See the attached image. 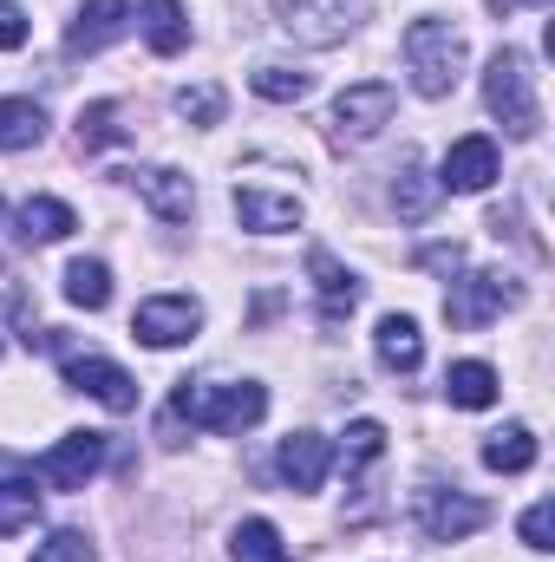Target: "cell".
Listing matches in <instances>:
<instances>
[{
  "mask_svg": "<svg viewBox=\"0 0 555 562\" xmlns=\"http://www.w3.org/2000/svg\"><path fill=\"white\" fill-rule=\"evenodd\" d=\"M269 413V386L256 380H177L170 393V419H163V445L177 438V425H203V431H249V425Z\"/></svg>",
  "mask_w": 555,
  "mask_h": 562,
  "instance_id": "6da1fadb",
  "label": "cell"
},
{
  "mask_svg": "<svg viewBox=\"0 0 555 562\" xmlns=\"http://www.w3.org/2000/svg\"><path fill=\"white\" fill-rule=\"evenodd\" d=\"M484 105H490V119L510 132V138H536L543 132V105H536V72H530V59L523 53H497L490 59V72H484Z\"/></svg>",
  "mask_w": 555,
  "mask_h": 562,
  "instance_id": "7a4b0ae2",
  "label": "cell"
},
{
  "mask_svg": "<svg viewBox=\"0 0 555 562\" xmlns=\"http://www.w3.org/2000/svg\"><path fill=\"white\" fill-rule=\"evenodd\" d=\"M406 66H412L418 99H444L464 72V33L451 20H412L406 26Z\"/></svg>",
  "mask_w": 555,
  "mask_h": 562,
  "instance_id": "3957f363",
  "label": "cell"
},
{
  "mask_svg": "<svg viewBox=\"0 0 555 562\" xmlns=\"http://www.w3.org/2000/svg\"><path fill=\"white\" fill-rule=\"evenodd\" d=\"M373 0H275L281 33L307 40V46H340L360 20H366Z\"/></svg>",
  "mask_w": 555,
  "mask_h": 562,
  "instance_id": "277c9868",
  "label": "cell"
},
{
  "mask_svg": "<svg viewBox=\"0 0 555 562\" xmlns=\"http://www.w3.org/2000/svg\"><path fill=\"white\" fill-rule=\"evenodd\" d=\"M523 301V288L510 276H490V269H477V276H464V281H451V294H444V321L451 327H484V321H497L503 307H517Z\"/></svg>",
  "mask_w": 555,
  "mask_h": 562,
  "instance_id": "5b68a950",
  "label": "cell"
},
{
  "mask_svg": "<svg viewBox=\"0 0 555 562\" xmlns=\"http://www.w3.org/2000/svg\"><path fill=\"white\" fill-rule=\"evenodd\" d=\"M393 105H399V92H393L386 79L347 86V92L333 99V144H366L380 125H393Z\"/></svg>",
  "mask_w": 555,
  "mask_h": 562,
  "instance_id": "8992f818",
  "label": "cell"
},
{
  "mask_svg": "<svg viewBox=\"0 0 555 562\" xmlns=\"http://www.w3.org/2000/svg\"><path fill=\"white\" fill-rule=\"evenodd\" d=\"M105 464V431H66L53 451H39V464H33V477L46 484V491H86V477Z\"/></svg>",
  "mask_w": 555,
  "mask_h": 562,
  "instance_id": "52a82bcc",
  "label": "cell"
},
{
  "mask_svg": "<svg viewBox=\"0 0 555 562\" xmlns=\"http://www.w3.org/2000/svg\"><path fill=\"white\" fill-rule=\"evenodd\" d=\"M66 386L99 400L105 413H132L138 406V380L118 367V360H99V353H66Z\"/></svg>",
  "mask_w": 555,
  "mask_h": 562,
  "instance_id": "ba28073f",
  "label": "cell"
},
{
  "mask_svg": "<svg viewBox=\"0 0 555 562\" xmlns=\"http://www.w3.org/2000/svg\"><path fill=\"white\" fill-rule=\"evenodd\" d=\"M497 177H503V157H497V144L484 138V132L457 138L444 150V164H438V190H457V196H477V190H490Z\"/></svg>",
  "mask_w": 555,
  "mask_h": 562,
  "instance_id": "9c48e42d",
  "label": "cell"
},
{
  "mask_svg": "<svg viewBox=\"0 0 555 562\" xmlns=\"http://www.w3.org/2000/svg\"><path fill=\"white\" fill-rule=\"evenodd\" d=\"M196 327H203V307L190 294H150L132 314V334H138L144 347H183Z\"/></svg>",
  "mask_w": 555,
  "mask_h": 562,
  "instance_id": "30bf717a",
  "label": "cell"
},
{
  "mask_svg": "<svg viewBox=\"0 0 555 562\" xmlns=\"http://www.w3.org/2000/svg\"><path fill=\"white\" fill-rule=\"evenodd\" d=\"M418 524H424L431 543H457V537L484 530L490 510H484L477 497H457V491H418Z\"/></svg>",
  "mask_w": 555,
  "mask_h": 562,
  "instance_id": "8fae6325",
  "label": "cell"
},
{
  "mask_svg": "<svg viewBox=\"0 0 555 562\" xmlns=\"http://www.w3.org/2000/svg\"><path fill=\"white\" fill-rule=\"evenodd\" d=\"M275 471H281L287 491H320L327 471H333V445L320 431H287L281 451H275Z\"/></svg>",
  "mask_w": 555,
  "mask_h": 562,
  "instance_id": "7c38bea8",
  "label": "cell"
},
{
  "mask_svg": "<svg viewBox=\"0 0 555 562\" xmlns=\"http://www.w3.org/2000/svg\"><path fill=\"white\" fill-rule=\"evenodd\" d=\"M125 33H132V0H86L79 20H72V33H66V53L86 59V53H105Z\"/></svg>",
  "mask_w": 555,
  "mask_h": 562,
  "instance_id": "4fadbf2b",
  "label": "cell"
},
{
  "mask_svg": "<svg viewBox=\"0 0 555 562\" xmlns=\"http://www.w3.org/2000/svg\"><path fill=\"white\" fill-rule=\"evenodd\" d=\"M307 276H314V294H320V321H327V327H340V321L360 307V276H353V269H340L327 249H314V256H307Z\"/></svg>",
  "mask_w": 555,
  "mask_h": 562,
  "instance_id": "5bb4252c",
  "label": "cell"
},
{
  "mask_svg": "<svg viewBox=\"0 0 555 562\" xmlns=\"http://www.w3.org/2000/svg\"><path fill=\"white\" fill-rule=\"evenodd\" d=\"M236 216H242V229H262V236L301 229V196H275V190L242 183V190H236Z\"/></svg>",
  "mask_w": 555,
  "mask_h": 562,
  "instance_id": "9a60e30c",
  "label": "cell"
},
{
  "mask_svg": "<svg viewBox=\"0 0 555 562\" xmlns=\"http://www.w3.org/2000/svg\"><path fill=\"white\" fill-rule=\"evenodd\" d=\"M138 196L163 223H190V210H196V190L183 170H138Z\"/></svg>",
  "mask_w": 555,
  "mask_h": 562,
  "instance_id": "2e32d148",
  "label": "cell"
},
{
  "mask_svg": "<svg viewBox=\"0 0 555 562\" xmlns=\"http://www.w3.org/2000/svg\"><path fill=\"white\" fill-rule=\"evenodd\" d=\"M373 347H380V360L393 373H418V360H424V334H418L412 314H386L380 334H373Z\"/></svg>",
  "mask_w": 555,
  "mask_h": 562,
  "instance_id": "e0dca14e",
  "label": "cell"
},
{
  "mask_svg": "<svg viewBox=\"0 0 555 562\" xmlns=\"http://www.w3.org/2000/svg\"><path fill=\"white\" fill-rule=\"evenodd\" d=\"M444 400L464 406V413L497 406V367H484V360H457V367L444 373Z\"/></svg>",
  "mask_w": 555,
  "mask_h": 562,
  "instance_id": "ac0fdd59",
  "label": "cell"
},
{
  "mask_svg": "<svg viewBox=\"0 0 555 562\" xmlns=\"http://www.w3.org/2000/svg\"><path fill=\"white\" fill-rule=\"evenodd\" d=\"M72 229H79V216L59 196H26V210H20V236L26 243H66Z\"/></svg>",
  "mask_w": 555,
  "mask_h": 562,
  "instance_id": "d6986e66",
  "label": "cell"
},
{
  "mask_svg": "<svg viewBox=\"0 0 555 562\" xmlns=\"http://www.w3.org/2000/svg\"><path fill=\"white\" fill-rule=\"evenodd\" d=\"M484 464L503 471V477L530 471V464H536V431H530V425H503V431H490V438H484Z\"/></svg>",
  "mask_w": 555,
  "mask_h": 562,
  "instance_id": "ffe728a7",
  "label": "cell"
},
{
  "mask_svg": "<svg viewBox=\"0 0 555 562\" xmlns=\"http://www.w3.org/2000/svg\"><path fill=\"white\" fill-rule=\"evenodd\" d=\"M144 40H150V53H183L190 46V13L177 7V0H144Z\"/></svg>",
  "mask_w": 555,
  "mask_h": 562,
  "instance_id": "44dd1931",
  "label": "cell"
},
{
  "mask_svg": "<svg viewBox=\"0 0 555 562\" xmlns=\"http://www.w3.org/2000/svg\"><path fill=\"white\" fill-rule=\"evenodd\" d=\"M229 557H236V562H294V550L281 543V530L269 524V517H249V524H236Z\"/></svg>",
  "mask_w": 555,
  "mask_h": 562,
  "instance_id": "7402d4cb",
  "label": "cell"
},
{
  "mask_svg": "<svg viewBox=\"0 0 555 562\" xmlns=\"http://www.w3.org/2000/svg\"><path fill=\"white\" fill-rule=\"evenodd\" d=\"M46 138V112L33 99H0V150H33Z\"/></svg>",
  "mask_w": 555,
  "mask_h": 562,
  "instance_id": "603a6c76",
  "label": "cell"
},
{
  "mask_svg": "<svg viewBox=\"0 0 555 562\" xmlns=\"http://www.w3.org/2000/svg\"><path fill=\"white\" fill-rule=\"evenodd\" d=\"M33 517H39V491H33V477H0V537L33 530Z\"/></svg>",
  "mask_w": 555,
  "mask_h": 562,
  "instance_id": "cb8c5ba5",
  "label": "cell"
},
{
  "mask_svg": "<svg viewBox=\"0 0 555 562\" xmlns=\"http://www.w3.org/2000/svg\"><path fill=\"white\" fill-rule=\"evenodd\" d=\"M66 301L86 307V314H99V307L112 301V269H105V262H72V269H66Z\"/></svg>",
  "mask_w": 555,
  "mask_h": 562,
  "instance_id": "d4e9b609",
  "label": "cell"
},
{
  "mask_svg": "<svg viewBox=\"0 0 555 562\" xmlns=\"http://www.w3.org/2000/svg\"><path fill=\"white\" fill-rule=\"evenodd\" d=\"M307 92H314V79L294 72V66H262L256 72V99H269V105H301Z\"/></svg>",
  "mask_w": 555,
  "mask_h": 562,
  "instance_id": "484cf974",
  "label": "cell"
},
{
  "mask_svg": "<svg viewBox=\"0 0 555 562\" xmlns=\"http://www.w3.org/2000/svg\"><path fill=\"white\" fill-rule=\"evenodd\" d=\"M118 138H125V125H118V105L112 99H99V105L79 112V144L86 150H105V144H118Z\"/></svg>",
  "mask_w": 555,
  "mask_h": 562,
  "instance_id": "4316f807",
  "label": "cell"
},
{
  "mask_svg": "<svg viewBox=\"0 0 555 562\" xmlns=\"http://www.w3.org/2000/svg\"><path fill=\"white\" fill-rule=\"evenodd\" d=\"M223 105H229V99H223V86H183V92H177V112H183V119H196V125H216V119H223Z\"/></svg>",
  "mask_w": 555,
  "mask_h": 562,
  "instance_id": "83f0119b",
  "label": "cell"
},
{
  "mask_svg": "<svg viewBox=\"0 0 555 562\" xmlns=\"http://www.w3.org/2000/svg\"><path fill=\"white\" fill-rule=\"evenodd\" d=\"M386 451V425L380 419H353L347 425V464H373Z\"/></svg>",
  "mask_w": 555,
  "mask_h": 562,
  "instance_id": "f1b7e54d",
  "label": "cell"
},
{
  "mask_svg": "<svg viewBox=\"0 0 555 562\" xmlns=\"http://www.w3.org/2000/svg\"><path fill=\"white\" fill-rule=\"evenodd\" d=\"M33 562H99V557H92V537L86 530H59V537H46L33 550Z\"/></svg>",
  "mask_w": 555,
  "mask_h": 562,
  "instance_id": "f546056e",
  "label": "cell"
},
{
  "mask_svg": "<svg viewBox=\"0 0 555 562\" xmlns=\"http://www.w3.org/2000/svg\"><path fill=\"white\" fill-rule=\"evenodd\" d=\"M523 543H530V550H555V504L550 497L523 510Z\"/></svg>",
  "mask_w": 555,
  "mask_h": 562,
  "instance_id": "4dcf8cb0",
  "label": "cell"
},
{
  "mask_svg": "<svg viewBox=\"0 0 555 562\" xmlns=\"http://www.w3.org/2000/svg\"><path fill=\"white\" fill-rule=\"evenodd\" d=\"M393 203H399L406 216H424V210H431V190L418 183V164H406V177H399V190H393Z\"/></svg>",
  "mask_w": 555,
  "mask_h": 562,
  "instance_id": "1f68e13d",
  "label": "cell"
},
{
  "mask_svg": "<svg viewBox=\"0 0 555 562\" xmlns=\"http://www.w3.org/2000/svg\"><path fill=\"white\" fill-rule=\"evenodd\" d=\"M26 33H33V26H26V13H20L13 0H0V53H20V46H26Z\"/></svg>",
  "mask_w": 555,
  "mask_h": 562,
  "instance_id": "d6a6232c",
  "label": "cell"
},
{
  "mask_svg": "<svg viewBox=\"0 0 555 562\" xmlns=\"http://www.w3.org/2000/svg\"><path fill=\"white\" fill-rule=\"evenodd\" d=\"M418 262H424V269H438V276H457V269H464V249H457V243H451V249H444V243H431Z\"/></svg>",
  "mask_w": 555,
  "mask_h": 562,
  "instance_id": "836d02e7",
  "label": "cell"
},
{
  "mask_svg": "<svg viewBox=\"0 0 555 562\" xmlns=\"http://www.w3.org/2000/svg\"><path fill=\"white\" fill-rule=\"evenodd\" d=\"M523 7H550V0H523Z\"/></svg>",
  "mask_w": 555,
  "mask_h": 562,
  "instance_id": "e575fe53",
  "label": "cell"
},
{
  "mask_svg": "<svg viewBox=\"0 0 555 562\" xmlns=\"http://www.w3.org/2000/svg\"><path fill=\"white\" fill-rule=\"evenodd\" d=\"M0 216H7V203H0Z\"/></svg>",
  "mask_w": 555,
  "mask_h": 562,
  "instance_id": "d590c367",
  "label": "cell"
}]
</instances>
